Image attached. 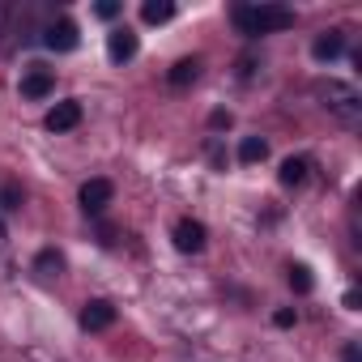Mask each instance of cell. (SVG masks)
<instances>
[{"label":"cell","mask_w":362,"mask_h":362,"mask_svg":"<svg viewBox=\"0 0 362 362\" xmlns=\"http://www.w3.org/2000/svg\"><path fill=\"white\" fill-rule=\"evenodd\" d=\"M230 22H235V30H239V35L256 39V35L290 30V26H294V9H286V5H235Z\"/></svg>","instance_id":"cell-1"},{"label":"cell","mask_w":362,"mask_h":362,"mask_svg":"<svg viewBox=\"0 0 362 362\" xmlns=\"http://www.w3.org/2000/svg\"><path fill=\"white\" fill-rule=\"evenodd\" d=\"M315 94H320V98H324V107H328V111H337L341 119H358V111H362L358 90H354V86H345V81H320V86H315Z\"/></svg>","instance_id":"cell-2"},{"label":"cell","mask_w":362,"mask_h":362,"mask_svg":"<svg viewBox=\"0 0 362 362\" xmlns=\"http://www.w3.org/2000/svg\"><path fill=\"white\" fill-rule=\"evenodd\" d=\"M22 98H47L52 90H56V73L52 69H43V64H30L26 73H22Z\"/></svg>","instance_id":"cell-3"},{"label":"cell","mask_w":362,"mask_h":362,"mask_svg":"<svg viewBox=\"0 0 362 362\" xmlns=\"http://www.w3.org/2000/svg\"><path fill=\"white\" fill-rule=\"evenodd\" d=\"M111 197H115L111 179H90V184H81V209H86L90 218H98V214L111 205Z\"/></svg>","instance_id":"cell-4"},{"label":"cell","mask_w":362,"mask_h":362,"mask_svg":"<svg viewBox=\"0 0 362 362\" xmlns=\"http://www.w3.org/2000/svg\"><path fill=\"white\" fill-rule=\"evenodd\" d=\"M77 39H81V35H77V22H73V18H56V22L43 30V43H47L52 52H73Z\"/></svg>","instance_id":"cell-5"},{"label":"cell","mask_w":362,"mask_h":362,"mask_svg":"<svg viewBox=\"0 0 362 362\" xmlns=\"http://www.w3.org/2000/svg\"><path fill=\"white\" fill-rule=\"evenodd\" d=\"M115 324V307L107 303V298H90L86 307H81V328L86 332H103V328H111Z\"/></svg>","instance_id":"cell-6"},{"label":"cell","mask_w":362,"mask_h":362,"mask_svg":"<svg viewBox=\"0 0 362 362\" xmlns=\"http://www.w3.org/2000/svg\"><path fill=\"white\" fill-rule=\"evenodd\" d=\"M107 56H111V64H128V60L136 56V35H132L128 26H115V30L107 35Z\"/></svg>","instance_id":"cell-7"},{"label":"cell","mask_w":362,"mask_h":362,"mask_svg":"<svg viewBox=\"0 0 362 362\" xmlns=\"http://www.w3.org/2000/svg\"><path fill=\"white\" fill-rule=\"evenodd\" d=\"M52 132H69V128H77L81 124V103L77 98H69V103H56L52 111H47V119H43Z\"/></svg>","instance_id":"cell-8"},{"label":"cell","mask_w":362,"mask_h":362,"mask_svg":"<svg viewBox=\"0 0 362 362\" xmlns=\"http://www.w3.org/2000/svg\"><path fill=\"white\" fill-rule=\"evenodd\" d=\"M175 247H179V252H201V247H205V226H201L197 218L175 222Z\"/></svg>","instance_id":"cell-9"},{"label":"cell","mask_w":362,"mask_h":362,"mask_svg":"<svg viewBox=\"0 0 362 362\" xmlns=\"http://www.w3.org/2000/svg\"><path fill=\"white\" fill-rule=\"evenodd\" d=\"M341 52H345V35H341V30H324V35L311 43V56H315L320 64H332Z\"/></svg>","instance_id":"cell-10"},{"label":"cell","mask_w":362,"mask_h":362,"mask_svg":"<svg viewBox=\"0 0 362 362\" xmlns=\"http://www.w3.org/2000/svg\"><path fill=\"white\" fill-rule=\"evenodd\" d=\"M307 170H311L307 158H286V162H281V175H277V179H281V188H298L303 179H307Z\"/></svg>","instance_id":"cell-11"},{"label":"cell","mask_w":362,"mask_h":362,"mask_svg":"<svg viewBox=\"0 0 362 362\" xmlns=\"http://www.w3.org/2000/svg\"><path fill=\"white\" fill-rule=\"evenodd\" d=\"M166 77H170V86H179V90H184V86H192V81L201 77V60H197V56L179 60V64H175V69H170Z\"/></svg>","instance_id":"cell-12"},{"label":"cell","mask_w":362,"mask_h":362,"mask_svg":"<svg viewBox=\"0 0 362 362\" xmlns=\"http://www.w3.org/2000/svg\"><path fill=\"white\" fill-rule=\"evenodd\" d=\"M35 273H39V277H60V273H64V256H60L56 247H43V252L35 256Z\"/></svg>","instance_id":"cell-13"},{"label":"cell","mask_w":362,"mask_h":362,"mask_svg":"<svg viewBox=\"0 0 362 362\" xmlns=\"http://www.w3.org/2000/svg\"><path fill=\"white\" fill-rule=\"evenodd\" d=\"M141 18H145L149 26H162V22L175 18V5H170V0H145V5H141Z\"/></svg>","instance_id":"cell-14"},{"label":"cell","mask_w":362,"mask_h":362,"mask_svg":"<svg viewBox=\"0 0 362 362\" xmlns=\"http://www.w3.org/2000/svg\"><path fill=\"white\" fill-rule=\"evenodd\" d=\"M264 158H269V141L264 136H243L239 141V162L252 166V162H264Z\"/></svg>","instance_id":"cell-15"},{"label":"cell","mask_w":362,"mask_h":362,"mask_svg":"<svg viewBox=\"0 0 362 362\" xmlns=\"http://www.w3.org/2000/svg\"><path fill=\"white\" fill-rule=\"evenodd\" d=\"M290 286H294L298 294H311V290H315V277H311V269H307V264H290Z\"/></svg>","instance_id":"cell-16"},{"label":"cell","mask_w":362,"mask_h":362,"mask_svg":"<svg viewBox=\"0 0 362 362\" xmlns=\"http://www.w3.org/2000/svg\"><path fill=\"white\" fill-rule=\"evenodd\" d=\"M0 209H22V188H18V184H5V188H0Z\"/></svg>","instance_id":"cell-17"},{"label":"cell","mask_w":362,"mask_h":362,"mask_svg":"<svg viewBox=\"0 0 362 362\" xmlns=\"http://www.w3.org/2000/svg\"><path fill=\"white\" fill-rule=\"evenodd\" d=\"M94 13H98L103 22H115V18H119V0H98Z\"/></svg>","instance_id":"cell-18"},{"label":"cell","mask_w":362,"mask_h":362,"mask_svg":"<svg viewBox=\"0 0 362 362\" xmlns=\"http://www.w3.org/2000/svg\"><path fill=\"white\" fill-rule=\"evenodd\" d=\"M273 324H277V328H294V307H281V311L273 315Z\"/></svg>","instance_id":"cell-19"},{"label":"cell","mask_w":362,"mask_h":362,"mask_svg":"<svg viewBox=\"0 0 362 362\" xmlns=\"http://www.w3.org/2000/svg\"><path fill=\"white\" fill-rule=\"evenodd\" d=\"M209 128H230V111H214L209 115Z\"/></svg>","instance_id":"cell-20"},{"label":"cell","mask_w":362,"mask_h":362,"mask_svg":"<svg viewBox=\"0 0 362 362\" xmlns=\"http://www.w3.org/2000/svg\"><path fill=\"white\" fill-rule=\"evenodd\" d=\"M341 362H362V354H358V345H345V349H341Z\"/></svg>","instance_id":"cell-21"}]
</instances>
